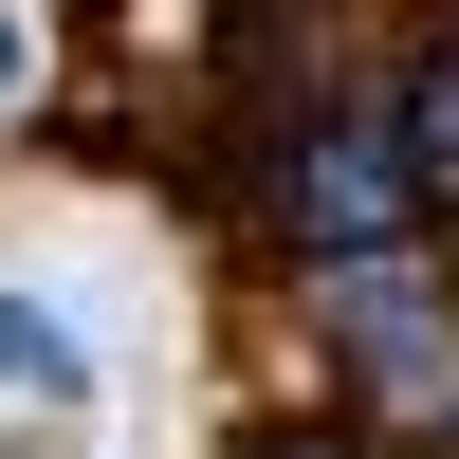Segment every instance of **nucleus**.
<instances>
[{"label":"nucleus","mask_w":459,"mask_h":459,"mask_svg":"<svg viewBox=\"0 0 459 459\" xmlns=\"http://www.w3.org/2000/svg\"><path fill=\"white\" fill-rule=\"evenodd\" d=\"M0 404H92L74 313H56V294H19V276H0Z\"/></svg>","instance_id":"nucleus-1"},{"label":"nucleus","mask_w":459,"mask_h":459,"mask_svg":"<svg viewBox=\"0 0 459 459\" xmlns=\"http://www.w3.org/2000/svg\"><path fill=\"white\" fill-rule=\"evenodd\" d=\"M386 110H404V184H423V221H441L459 203V37H423V74H404Z\"/></svg>","instance_id":"nucleus-2"},{"label":"nucleus","mask_w":459,"mask_h":459,"mask_svg":"<svg viewBox=\"0 0 459 459\" xmlns=\"http://www.w3.org/2000/svg\"><path fill=\"white\" fill-rule=\"evenodd\" d=\"M221 459H386V423H350V404H294V423H239Z\"/></svg>","instance_id":"nucleus-3"},{"label":"nucleus","mask_w":459,"mask_h":459,"mask_svg":"<svg viewBox=\"0 0 459 459\" xmlns=\"http://www.w3.org/2000/svg\"><path fill=\"white\" fill-rule=\"evenodd\" d=\"M56 92V0H0V129Z\"/></svg>","instance_id":"nucleus-4"},{"label":"nucleus","mask_w":459,"mask_h":459,"mask_svg":"<svg viewBox=\"0 0 459 459\" xmlns=\"http://www.w3.org/2000/svg\"><path fill=\"white\" fill-rule=\"evenodd\" d=\"M441 276H459V203H441Z\"/></svg>","instance_id":"nucleus-5"},{"label":"nucleus","mask_w":459,"mask_h":459,"mask_svg":"<svg viewBox=\"0 0 459 459\" xmlns=\"http://www.w3.org/2000/svg\"><path fill=\"white\" fill-rule=\"evenodd\" d=\"M441 459H459V404H441Z\"/></svg>","instance_id":"nucleus-6"}]
</instances>
